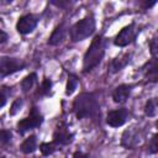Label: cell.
Segmentation results:
<instances>
[{
    "label": "cell",
    "mask_w": 158,
    "mask_h": 158,
    "mask_svg": "<svg viewBox=\"0 0 158 158\" xmlns=\"http://www.w3.org/2000/svg\"><path fill=\"white\" fill-rule=\"evenodd\" d=\"M73 111L79 120L96 117L100 114V105L93 93H81L73 101Z\"/></svg>",
    "instance_id": "cell-1"
},
{
    "label": "cell",
    "mask_w": 158,
    "mask_h": 158,
    "mask_svg": "<svg viewBox=\"0 0 158 158\" xmlns=\"http://www.w3.org/2000/svg\"><path fill=\"white\" fill-rule=\"evenodd\" d=\"M105 48H106V41L102 36H95L91 41L88 51L84 54L83 59V72L88 73L93 70L96 65L100 64L105 56Z\"/></svg>",
    "instance_id": "cell-2"
},
{
    "label": "cell",
    "mask_w": 158,
    "mask_h": 158,
    "mask_svg": "<svg viewBox=\"0 0 158 158\" xmlns=\"http://www.w3.org/2000/svg\"><path fill=\"white\" fill-rule=\"evenodd\" d=\"M95 31V20L93 16H86L81 19L80 21L75 22L70 30H69V36L73 42H79L89 36H91Z\"/></svg>",
    "instance_id": "cell-3"
},
{
    "label": "cell",
    "mask_w": 158,
    "mask_h": 158,
    "mask_svg": "<svg viewBox=\"0 0 158 158\" xmlns=\"http://www.w3.org/2000/svg\"><path fill=\"white\" fill-rule=\"evenodd\" d=\"M43 122V116L40 114L37 107H32L30 111V115L26 118H22L21 121L17 122V131L19 133L23 135L25 132L33 130L36 127H40Z\"/></svg>",
    "instance_id": "cell-4"
},
{
    "label": "cell",
    "mask_w": 158,
    "mask_h": 158,
    "mask_svg": "<svg viewBox=\"0 0 158 158\" xmlns=\"http://www.w3.org/2000/svg\"><path fill=\"white\" fill-rule=\"evenodd\" d=\"M26 67V63L17 58L11 57H0V77H7L19 70H22Z\"/></svg>",
    "instance_id": "cell-5"
},
{
    "label": "cell",
    "mask_w": 158,
    "mask_h": 158,
    "mask_svg": "<svg viewBox=\"0 0 158 158\" xmlns=\"http://www.w3.org/2000/svg\"><path fill=\"white\" fill-rule=\"evenodd\" d=\"M137 30L135 27V23H131L128 26H125L115 37L114 43L118 47H125L127 44H130L131 42H133L135 37H136Z\"/></svg>",
    "instance_id": "cell-6"
},
{
    "label": "cell",
    "mask_w": 158,
    "mask_h": 158,
    "mask_svg": "<svg viewBox=\"0 0 158 158\" xmlns=\"http://www.w3.org/2000/svg\"><path fill=\"white\" fill-rule=\"evenodd\" d=\"M128 117V112L126 109H117V110H111L107 112L106 116V122L111 127H120L126 123Z\"/></svg>",
    "instance_id": "cell-7"
},
{
    "label": "cell",
    "mask_w": 158,
    "mask_h": 158,
    "mask_svg": "<svg viewBox=\"0 0 158 158\" xmlns=\"http://www.w3.org/2000/svg\"><path fill=\"white\" fill-rule=\"evenodd\" d=\"M37 17L33 16V15H25V16H21L16 23V30L21 35H27L30 32H32L36 26H37Z\"/></svg>",
    "instance_id": "cell-8"
},
{
    "label": "cell",
    "mask_w": 158,
    "mask_h": 158,
    "mask_svg": "<svg viewBox=\"0 0 158 158\" xmlns=\"http://www.w3.org/2000/svg\"><path fill=\"white\" fill-rule=\"evenodd\" d=\"M74 135L68 131L65 126H59L53 133V143L56 146H67L72 143Z\"/></svg>",
    "instance_id": "cell-9"
},
{
    "label": "cell",
    "mask_w": 158,
    "mask_h": 158,
    "mask_svg": "<svg viewBox=\"0 0 158 158\" xmlns=\"http://www.w3.org/2000/svg\"><path fill=\"white\" fill-rule=\"evenodd\" d=\"M141 142V136H139V132L137 130H126L122 135V138H121V144L126 148H135L137 144H139Z\"/></svg>",
    "instance_id": "cell-10"
},
{
    "label": "cell",
    "mask_w": 158,
    "mask_h": 158,
    "mask_svg": "<svg viewBox=\"0 0 158 158\" xmlns=\"http://www.w3.org/2000/svg\"><path fill=\"white\" fill-rule=\"evenodd\" d=\"M131 56H132L131 53H123V54H121V56L114 58V59L110 62V64H109V72L114 74V73H117V72H120L121 69H123V68L130 63Z\"/></svg>",
    "instance_id": "cell-11"
},
{
    "label": "cell",
    "mask_w": 158,
    "mask_h": 158,
    "mask_svg": "<svg viewBox=\"0 0 158 158\" xmlns=\"http://www.w3.org/2000/svg\"><path fill=\"white\" fill-rule=\"evenodd\" d=\"M131 90H132V85H128V84H121L115 88V90L112 91V99L117 104H122L125 102L130 94H131Z\"/></svg>",
    "instance_id": "cell-12"
},
{
    "label": "cell",
    "mask_w": 158,
    "mask_h": 158,
    "mask_svg": "<svg viewBox=\"0 0 158 158\" xmlns=\"http://www.w3.org/2000/svg\"><path fill=\"white\" fill-rule=\"evenodd\" d=\"M64 36H65V26H64V23H60V25H58L53 30L52 35L49 36L48 44L49 46H57V44H59L64 40Z\"/></svg>",
    "instance_id": "cell-13"
},
{
    "label": "cell",
    "mask_w": 158,
    "mask_h": 158,
    "mask_svg": "<svg viewBox=\"0 0 158 158\" xmlns=\"http://www.w3.org/2000/svg\"><path fill=\"white\" fill-rule=\"evenodd\" d=\"M144 72V77L151 79L152 81H157V59L153 58L152 60L147 62L146 65L142 68Z\"/></svg>",
    "instance_id": "cell-14"
},
{
    "label": "cell",
    "mask_w": 158,
    "mask_h": 158,
    "mask_svg": "<svg viewBox=\"0 0 158 158\" xmlns=\"http://www.w3.org/2000/svg\"><path fill=\"white\" fill-rule=\"evenodd\" d=\"M36 146H37V139H36V136L32 135L30 137H27L22 143H21V151L25 153V154H30V153H33L36 151Z\"/></svg>",
    "instance_id": "cell-15"
},
{
    "label": "cell",
    "mask_w": 158,
    "mask_h": 158,
    "mask_svg": "<svg viewBox=\"0 0 158 158\" xmlns=\"http://www.w3.org/2000/svg\"><path fill=\"white\" fill-rule=\"evenodd\" d=\"M36 79H37L36 73H31V74H28L27 77H25L23 80L21 81V89H22V91H23V93L30 91V90L32 89V86H33Z\"/></svg>",
    "instance_id": "cell-16"
},
{
    "label": "cell",
    "mask_w": 158,
    "mask_h": 158,
    "mask_svg": "<svg viewBox=\"0 0 158 158\" xmlns=\"http://www.w3.org/2000/svg\"><path fill=\"white\" fill-rule=\"evenodd\" d=\"M78 86V78L74 74H69L68 75V81H67V86H65V94L67 95H72L75 89Z\"/></svg>",
    "instance_id": "cell-17"
},
{
    "label": "cell",
    "mask_w": 158,
    "mask_h": 158,
    "mask_svg": "<svg viewBox=\"0 0 158 158\" xmlns=\"http://www.w3.org/2000/svg\"><path fill=\"white\" fill-rule=\"evenodd\" d=\"M144 114L148 116V117H154L156 114H157V106H156V101L153 99L148 100L146 102V106H144Z\"/></svg>",
    "instance_id": "cell-18"
},
{
    "label": "cell",
    "mask_w": 158,
    "mask_h": 158,
    "mask_svg": "<svg viewBox=\"0 0 158 158\" xmlns=\"http://www.w3.org/2000/svg\"><path fill=\"white\" fill-rule=\"evenodd\" d=\"M40 149H41V152H42V154L43 156H49V154H52L54 151H56V144L52 142V143H42L41 146H40Z\"/></svg>",
    "instance_id": "cell-19"
},
{
    "label": "cell",
    "mask_w": 158,
    "mask_h": 158,
    "mask_svg": "<svg viewBox=\"0 0 158 158\" xmlns=\"http://www.w3.org/2000/svg\"><path fill=\"white\" fill-rule=\"evenodd\" d=\"M49 2L62 10H67L72 6V0H49Z\"/></svg>",
    "instance_id": "cell-20"
},
{
    "label": "cell",
    "mask_w": 158,
    "mask_h": 158,
    "mask_svg": "<svg viewBox=\"0 0 158 158\" xmlns=\"http://www.w3.org/2000/svg\"><path fill=\"white\" fill-rule=\"evenodd\" d=\"M51 88H52V80H51L49 78H44L43 81H42V84H41L40 93H41L42 95H47V94H49Z\"/></svg>",
    "instance_id": "cell-21"
},
{
    "label": "cell",
    "mask_w": 158,
    "mask_h": 158,
    "mask_svg": "<svg viewBox=\"0 0 158 158\" xmlns=\"http://www.w3.org/2000/svg\"><path fill=\"white\" fill-rule=\"evenodd\" d=\"M11 132L6 131V130H1L0 131V146H6L7 143L11 142Z\"/></svg>",
    "instance_id": "cell-22"
},
{
    "label": "cell",
    "mask_w": 158,
    "mask_h": 158,
    "mask_svg": "<svg viewBox=\"0 0 158 158\" xmlns=\"http://www.w3.org/2000/svg\"><path fill=\"white\" fill-rule=\"evenodd\" d=\"M22 105H23V100H22V99H16V100L12 102V105H11V107H10L9 114H10L11 116L16 115V114H17V112L21 110Z\"/></svg>",
    "instance_id": "cell-23"
},
{
    "label": "cell",
    "mask_w": 158,
    "mask_h": 158,
    "mask_svg": "<svg viewBox=\"0 0 158 158\" xmlns=\"http://www.w3.org/2000/svg\"><path fill=\"white\" fill-rule=\"evenodd\" d=\"M157 139H158V135H153V137L151 138V142H149V152L151 153H157L158 152Z\"/></svg>",
    "instance_id": "cell-24"
},
{
    "label": "cell",
    "mask_w": 158,
    "mask_h": 158,
    "mask_svg": "<svg viewBox=\"0 0 158 158\" xmlns=\"http://www.w3.org/2000/svg\"><path fill=\"white\" fill-rule=\"evenodd\" d=\"M149 47H151V54L153 56V58H157V54H158V40L157 38H153L149 43Z\"/></svg>",
    "instance_id": "cell-25"
},
{
    "label": "cell",
    "mask_w": 158,
    "mask_h": 158,
    "mask_svg": "<svg viewBox=\"0 0 158 158\" xmlns=\"http://www.w3.org/2000/svg\"><path fill=\"white\" fill-rule=\"evenodd\" d=\"M6 101H7V96H6L5 91H4V90H0V109H1L2 106H5Z\"/></svg>",
    "instance_id": "cell-26"
},
{
    "label": "cell",
    "mask_w": 158,
    "mask_h": 158,
    "mask_svg": "<svg viewBox=\"0 0 158 158\" xmlns=\"http://www.w3.org/2000/svg\"><path fill=\"white\" fill-rule=\"evenodd\" d=\"M157 2V0H143V9H149V7H152L154 4Z\"/></svg>",
    "instance_id": "cell-27"
},
{
    "label": "cell",
    "mask_w": 158,
    "mask_h": 158,
    "mask_svg": "<svg viewBox=\"0 0 158 158\" xmlns=\"http://www.w3.org/2000/svg\"><path fill=\"white\" fill-rule=\"evenodd\" d=\"M6 41H7V35H6V32H4L2 30H0V44L4 43V42H6Z\"/></svg>",
    "instance_id": "cell-28"
},
{
    "label": "cell",
    "mask_w": 158,
    "mask_h": 158,
    "mask_svg": "<svg viewBox=\"0 0 158 158\" xmlns=\"http://www.w3.org/2000/svg\"><path fill=\"white\" fill-rule=\"evenodd\" d=\"M12 0H4V2H6V4H10Z\"/></svg>",
    "instance_id": "cell-29"
}]
</instances>
